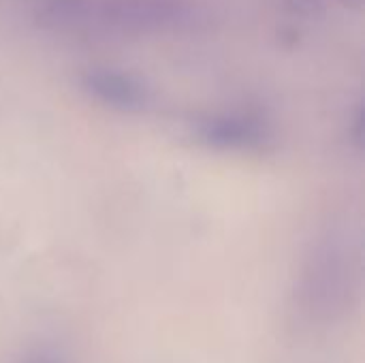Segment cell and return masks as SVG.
Listing matches in <instances>:
<instances>
[{
    "mask_svg": "<svg viewBox=\"0 0 365 363\" xmlns=\"http://www.w3.org/2000/svg\"><path fill=\"white\" fill-rule=\"evenodd\" d=\"M90 86L107 103H115V105H122V107L139 105L141 98H143L141 90L137 86H133L128 79L120 77V75H109V73L90 75Z\"/></svg>",
    "mask_w": 365,
    "mask_h": 363,
    "instance_id": "1",
    "label": "cell"
},
{
    "mask_svg": "<svg viewBox=\"0 0 365 363\" xmlns=\"http://www.w3.org/2000/svg\"><path fill=\"white\" fill-rule=\"evenodd\" d=\"M26 363H53L49 357H34V359H30V362Z\"/></svg>",
    "mask_w": 365,
    "mask_h": 363,
    "instance_id": "2",
    "label": "cell"
}]
</instances>
